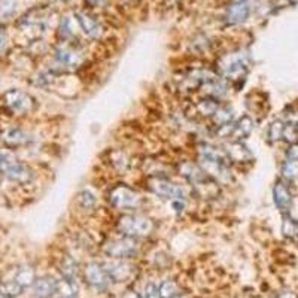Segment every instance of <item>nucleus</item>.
Returning a JSON list of instances; mask_svg holds the SVG:
<instances>
[{"instance_id": "nucleus-16", "label": "nucleus", "mask_w": 298, "mask_h": 298, "mask_svg": "<svg viewBox=\"0 0 298 298\" xmlns=\"http://www.w3.org/2000/svg\"><path fill=\"white\" fill-rule=\"evenodd\" d=\"M251 14V9L246 3H231L225 11V21L228 24H242Z\"/></svg>"}, {"instance_id": "nucleus-8", "label": "nucleus", "mask_w": 298, "mask_h": 298, "mask_svg": "<svg viewBox=\"0 0 298 298\" xmlns=\"http://www.w3.org/2000/svg\"><path fill=\"white\" fill-rule=\"evenodd\" d=\"M198 166L203 169V172L213 179L216 184H228L231 182V172L228 169V163L218 161V160H210V158L198 157Z\"/></svg>"}, {"instance_id": "nucleus-33", "label": "nucleus", "mask_w": 298, "mask_h": 298, "mask_svg": "<svg viewBox=\"0 0 298 298\" xmlns=\"http://www.w3.org/2000/svg\"><path fill=\"white\" fill-rule=\"evenodd\" d=\"M282 174L286 179H294L298 176V161H286L282 166Z\"/></svg>"}, {"instance_id": "nucleus-39", "label": "nucleus", "mask_w": 298, "mask_h": 298, "mask_svg": "<svg viewBox=\"0 0 298 298\" xmlns=\"http://www.w3.org/2000/svg\"><path fill=\"white\" fill-rule=\"evenodd\" d=\"M87 2H88L90 5H93V6H98V5H102L105 0H87Z\"/></svg>"}, {"instance_id": "nucleus-41", "label": "nucleus", "mask_w": 298, "mask_h": 298, "mask_svg": "<svg viewBox=\"0 0 298 298\" xmlns=\"http://www.w3.org/2000/svg\"><path fill=\"white\" fill-rule=\"evenodd\" d=\"M121 2H126V3H128V2H133V0H121Z\"/></svg>"}, {"instance_id": "nucleus-22", "label": "nucleus", "mask_w": 298, "mask_h": 298, "mask_svg": "<svg viewBox=\"0 0 298 298\" xmlns=\"http://www.w3.org/2000/svg\"><path fill=\"white\" fill-rule=\"evenodd\" d=\"M55 294L58 298H76L78 295V286L75 281L63 277L62 281H57V289Z\"/></svg>"}, {"instance_id": "nucleus-26", "label": "nucleus", "mask_w": 298, "mask_h": 298, "mask_svg": "<svg viewBox=\"0 0 298 298\" xmlns=\"http://www.w3.org/2000/svg\"><path fill=\"white\" fill-rule=\"evenodd\" d=\"M16 161L18 158L12 154V151L6 148H0V177H3Z\"/></svg>"}, {"instance_id": "nucleus-13", "label": "nucleus", "mask_w": 298, "mask_h": 298, "mask_svg": "<svg viewBox=\"0 0 298 298\" xmlns=\"http://www.w3.org/2000/svg\"><path fill=\"white\" fill-rule=\"evenodd\" d=\"M225 154L230 161H234V163H249L253 158L251 149L243 142H230L225 146Z\"/></svg>"}, {"instance_id": "nucleus-34", "label": "nucleus", "mask_w": 298, "mask_h": 298, "mask_svg": "<svg viewBox=\"0 0 298 298\" xmlns=\"http://www.w3.org/2000/svg\"><path fill=\"white\" fill-rule=\"evenodd\" d=\"M142 298H161L160 297V289L154 283H146L142 291Z\"/></svg>"}, {"instance_id": "nucleus-31", "label": "nucleus", "mask_w": 298, "mask_h": 298, "mask_svg": "<svg viewBox=\"0 0 298 298\" xmlns=\"http://www.w3.org/2000/svg\"><path fill=\"white\" fill-rule=\"evenodd\" d=\"M60 37L67 41V39H72L75 36V30H73V19L70 16H64L63 19L60 21Z\"/></svg>"}, {"instance_id": "nucleus-27", "label": "nucleus", "mask_w": 298, "mask_h": 298, "mask_svg": "<svg viewBox=\"0 0 298 298\" xmlns=\"http://www.w3.org/2000/svg\"><path fill=\"white\" fill-rule=\"evenodd\" d=\"M78 204L84 212L91 213V212L95 209L94 194H93L90 189H82V191L78 194Z\"/></svg>"}, {"instance_id": "nucleus-18", "label": "nucleus", "mask_w": 298, "mask_h": 298, "mask_svg": "<svg viewBox=\"0 0 298 298\" xmlns=\"http://www.w3.org/2000/svg\"><path fill=\"white\" fill-rule=\"evenodd\" d=\"M252 130H253V121H252L251 116L245 115V116L239 118L235 123H233L230 137L235 142H242L243 139L249 137Z\"/></svg>"}, {"instance_id": "nucleus-42", "label": "nucleus", "mask_w": 298, "mask_h": 298, "mask_svg": "<svg viewBox=\"0 0 298 298\" xmlns=\"http://www.w3.org/2000/svg\"><path fill=\"white\" fill-rule=\"evenodd\" d=\"M173 298H184V297H181V295H176V297H173Z\"/></svg>"}, {"instance_id": "nucleus-19", "label": "nucleus", "mask_w": 298, "mask_h": 298, "mask_svg": "<svg viewBox=\"0 0 298 298\" xmlns=\"http://www.w3.org/2000/svg\"><path fill=\"white\" fill-rule=\"evenodd\" d=\"M179 172H181V176H184L191 185L195 184V182H198V181H202V179H204L207 176L198 164H194L191 161L182 163L179 166Z\"/></svg>"}, {"instance_id": "nucleus-23", "label": "nucleus", "mask_w": 298, "mask_h": 298, "mask_svg": "<svg viewBox=\"0 0 298 298\" xmlns=\"http://www.w3.org/2000/svg\"><path fill=\"white\" fill-rule=\"evenodd\" d=\"M233 118H234V110L231 109V108H228V106H220L216 109V112L213 113L212 121H213L215 126L220 128V127L231 124L233 123Z\"/></svg>"}, {"instance_id": "nucleus-5", "label": "nucleus", "mask_w": 298, "mask_h": 298, "mask_svg": "<svg viewBox=\"0 0 298 298\" xmlns=\"http://www.w3.org/2000/svg\"><path fill=\"white\" fill-rule=\"evenodd\" d=\"M33 142V136L21 127L6 124L0 127V143L9 149L24 148Z\"/></svg>"}, {"instance_id": "nucleus-17", "label": "nucleus", "mask_w": 298, "mask_h": 298, "mask_svg": "<svg viewBox=\"0 0 298 298\" xmlns=\"http://www.w3.org/2000/svg\"><path fill=\"white\" fill-rule=\"evenodd\" d=\"M57 289V281L51 276H44L36 279L33 283V294L36 298H49L55 294Z\"/></svg>"}, {"instance_id": "nucleus-10", "label": "nucleus", "mask_w": 298, "mask_h": 298, "mask_svg": "<svg viewBox=\"0 0 298 298\" xmlns=\"http://www.w3.org/2000/svg\"><path fill=\"white\" fill-rule=\"evenodd\" d=\"M103 267L108 273L110 281L113 282H127L134 274V266L127 260L110 258L103 263Z\"/></svg>"}, {"instance_id": "nucleus-37", "label": "nucleus", "mask_w": 298, "mask_h": 298, "mask_svg": "<svg viewBox=\"0 0 298 298\" xmlns=\"http://www.w3.org/2000/svg\"><path fill=\"white\" fill-rule=\"evenodd\" d=\"M123 298H142V295H137V294H134L133 291H127L126 294H124V297Z\"/></svg>"}, {"instance_id": "nucleus-12", "label": "nucleus", "mask_w": 298, "mask_h": 298, "mask_svg": "<svg viewBox=\"0 0 298 298\" xmlns=\"http://www.w3.org/2000/svg\"><path fill=\"white\" fill-rule=\"evenodd\" d=\"M34 177V173L30 169V166H27L26 163L23 161H16L15 164L8 170V173L3 176V179L16 184V185H29Z\"/></svg>"}, {"instance_id": "nucleus-25", "label": "nucleus", "mask_w": 298, "mask_h": 298, "mask_svg": "<svg viewBox=\"0 0 298 298\" xmlns=\"http://www.w3.org/2000/svg\"><path fill=\"white\" fill-rule=\"evenodd\" d=\"M218 108H220V102H218V98H213V97H206L197 103V112L203 116L212 118Z\"/></svg>"}, {"instance_id": "nucleus-2", "label": "nucleus", "mask_w": 298, "mask_h": 298, "mask_svg": "<svg viewBox=\"0 0 298 298\" xmlns=\"http://www.w3.org/2000/svg\"><path fill=\"white\" fill-rule=\"evenodd\" d=\"M118 231L123 235L133 237V239H141L146 237L154 231V222L151 218L143 216L139 213H130L123 215L116 222Z\"/></svg>"}, {"instance_id": "nucleus-7", "label": "nucleus", "mask_w": 298, "mask_h": 298, "mask_svg": "<svg viewBox=\"0 0 298 298\" xmlns=\"http://www.w3.org/2000/svg\"><path fill=\"white\" fill-rule=\"evenodd\" d=\"M218 67L224 78L235 81L245 78L248 72V62L243 54H228L221 60Z\"/></svg>"}, {"instance_id": "nucleus-32", "label": "nucleus", "mask_w": 298, "mask_h": 298, "mask_svg": "<svg viewBox=\"0 0 298 298\" xmlns=\"http://www.w3.org/2000/svg\"><path fill=\"white\" fill-rule=\"evenodd\" d=\"M283 141L288 142L289 145H294V143H298V126L297 124H288L285 126V130H283Z\"/></svg>"}, {"instance_id": "nucleus-38", "label": "nucleus", "mask_w": 298, "mask_h": 298, "mask_svg": "<svg viewBox=\"0 0 298 298\" xmlns=\"http://www.w3.org/2000/svg\"><path fill=\"white\" fill-rule=\"evenodd\" d=\"M277 298H297V295L294 292H282Z\"/></svg>"}, {"instance_id": "nucleus-28", "label": "nucleus", "mask_w": 298, "mask_h": 298, "mask_svg": "<svg viewBox=\"0 0 298 298\" xmlns=\"http://www.w3.org/2000/svg\"><path fill=\"white\" fill-rule=\"evenodd\" d=\"M282 233L288 239H298V222L289 216H285L282 222Z\"/></svg>"}, {"instance_id": "nucleus-40", "label": "nucleus", "mask_w": 298, "mask_h": 298, "mask_svg": "<svg viewBox=\"0 0 298 298\" xmlns=\"http://www.w3.org/2000/svg\"><path fill=\"white\" fill-rule=\"evenodd\" d=\"M233 3H246V0H231Z\"/></svg>"}, {"instance_id": "nucleus-11", "label": "nucleus", "mask_w": 298, "mask_h": 298, "mask_svg": "<svg viewBox=\"0 0 298 298\" xmlns=\"http://www.w3.org/2000/svg\"><path fill=\"white\" fill-rule=\"evenodd\" d=\"M84 277H85V282L97 291L106 289L110 282L109 276H108L103 264H98V263L87 264L85 270H84Z\"/></svg>"}, {"instance_id": "nucleus-9", "label": "nucleus", "mask_w": 298, "mask_h": 298, "mask_svg": "<svg viewBox=\"0 0 298 298\" xmlns=\"http://www.w3.org/2000/svg\"><path fill=\"white\" fill-rule=\"evenodd\" d=\"M54 58H55V63L60 66V69L64 72H72V70H76L81 67V64L84 63V55L82 52L76 49V48L67 47H60L55 49V54H54Z\"/></svg>"}, {"instance_id": "nucleus-29", "label": "nucleus", "mask_w": 298, "mask_h": 298, "mask_svg": "<svg viewBox=\"0 0 298 298\" xmlns=\"http://www.w3.org/2000/svg\"><path fill=\"white\" fill-rule=\"evenodd\" d=\"M283 130H285V124H283L281 120L273 121V123L268 126V130H267V136H268L270 142L281 141L283 137Z\"/></svg>"}, {"instance_id": "nucleus-15", "label": "nucleus", "mask_w": 298, "mask_h": 298, "mask_svg": "<svg viewBox=\"0 0 298 298\" xmlns=\"http://www.w3.org/2000/svg\"><path fill=\"white\" fill-rule=\"evenodd\" d=\"M273 198H274V204L277 206V209L281 212H283V213L289 212V209L292 206V194L282 181L276 182V185L273 188Z\"/></svg>"}, {"instance_id": "nucleus-35", "label": "nucleus", "mask_w": 298, "mask_h": 298, "mask_svg": "<svg viewBox=\"0 0 298 298\" xmlns=\"http://www.w3.org/2000/svg\"><path fill=\"white\" fill-rule=\"evenodd\" d=\"M286 158L288 161H298V143L291 145V148L286 151Z\"/></svg>"}, {"instance_id": "nucleus-4", "label": "nucleus", "mask_w": 298, "mask_h": 298, "mask_svg": "<svg viewBox=\"0 0 298 298\" xmlns=\"http://www.w3.org/2000/svg\"><path fill=\"white\" fill-rule=\"evenodd\" d=\"M139 243L133 237H118V239H110L103 246L105 253L110 258H118V260H127L134 256L139 252Z\"/></svg>"}, {"instance_id": "nucleus-36", "label": "nucleus", "mask_w": 298, "mask_h": 298, "mask_svg": "<svg viewBox=\"0 0 298 298\" xmlns=\"http://www.w3.org/2000/svg\"><path fill=\"white\" fill-rule=\"evenodd\" d=\"M6 42H8L6 34H5V33H0V52L6 48Z\"/></svg>"}, {"instance_id": "nucleus-3", "label": "nucleus", "mask_w": 298, "mask_h": 298, "mask_svg": "<svg viewBox=\"0 0 298 298\" xmlns=\"http://www.w3.org/2000/svg\"><path fill=\"white\" fill-rule=\"evenodd\" d=\"M109 203L118 210H136L142 204V197L133 188L118 184L108 194Z\"/></svg>"}, {"instance_id": "nucleus-14", "label": "nucleus", "mask_w": 298, "mask_h": 298, "mask_svg": "<svg viewBox=\"0 0 298 298\" xmlns=\"http://www.w3.org/2000/svg\"><path fill=\"white\" fill-rule=\"evenodd\" d=\"M76 21L81 30L84 32L85 36L91 37V39H98L102 36V26L97 23L94 16H91L87 12H76Z\"/></svg>"}, {"instance_id": "nucleus-30", "label": "nucleus", "mask_w": 298, "mask_h": 298, "mask_svg": "<svg viewBox=\"0 0 298 298\" xmlns=\"http://www.w3.org/2000/svg\"><path fill=\"white\" fill-rule=\"evenodd\" d=\"M158 289H160V297L161 298H173L179 295L177 285L173 281H164L158 286Z\"/></svg>"}, {"instance_id": "nucleus-6", "label": "nucleus", "mask_w": 298, "mask_h": 298, "mask_svg": "<svg viewBox=\"0 0 298 298\" xmlns=\"http://www.w3.org/2000/svg\"><path fill=\"white\" fill-rule=\"evenodd\" d=\"M148 188L151 189L158 197L166 198V200H170V202L172 200H177V198L185 200L184 189L181 188L179 185H176L174 182H172L170 179L163 177V176L149 177L148 179Z\"/></svg>"}, {"instance_id": "nucleus-24", "label": "nucleus", "mask_w": 298, "mask_h": 298, "mask_svg": "<svg viewBox=\"0 0 298 298\" xmlns=\"http://www.w3.org/2000/svg\"><path fill=\"white\" fill-rule=\"evenodd\" d=\"M60 271H62L63 277L75 281V277L78 276L79 271L78 263L70 255H66V256L62 258V261H60Z\"/></svg>"}, {"instance_id": "nucleus-1", "label": "nucleus", "mask_w": 298, "mask_h": 298, "mask_svg": "<svg viewBox=\"0 0 298 298\" xmlns=\"http://www.w3.org/2000/svg\"><path fill=\"white\" fill-rule=\"evenodd\" d=\"M2 105L9 113L15 116L29 115L36 109V100L29 93L18 90V88L6 90L2 94Z\"/></svg>"}, {"instance_id": "nucleus-21", "label": "nucleus", "mask_w": 298, "mask_h": 298, "mask_svg": "<svg viewBox=\"0 0 298 298\" xmlns=\"http://www.w3.org/2000/svg\"><path fill=\"white\" fill-rule=\"evenodd\" d=\"M24 288L16 282L14 277L11 279H2L0 281V295L8 298H15L21 295Z\"/></svg>"}, {"instance_id": "nucleus-20", "label": "nucleus", "mask_w": 298, "mask_h": 298, "mask_svg": "<svg viewBox=\"0 0 298 298\" xmlns=\"http://www.w3.org/2000/svg\"><path fill=\"white\" fill-rule=\"evenodd\" d=\"M14 279L19 283L23 288H29L33 286V283L36 282V271L32 266H21L15 270Z\"/></svg>"}, {"instance_id": "nucleus-43", "label": "nucleus", "mask_w": 298, "mask_h": 298, "mask_svg": "<svg viewBox=\"0 0 298 298\" xmlns=\"http://www.w3.org/2000/svg\"><path fill=\"white\" fill-rule=\"evenodd\" d=\"M0 298H8V297H2V295H0Z\"/></svg>"}]
</instances>
